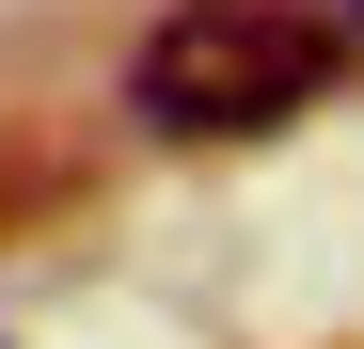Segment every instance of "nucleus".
<instances>
[{
    "label": "nucleus",
    "instance_id": "1",
    "mask_svg": "<svg viewBox=\"0 0 364 349\" xmlns=\"http://www.w3.org/2000/svg\"><path fill=\"white\" fill-rule=\"evenodd\" d=\"M333 64H348V48H333L317 0H174V16L143 32L127 95H143V127H174V143H254V127H285V111H317Z\"/></svg>",
    "mask_w": 364,
    "mask_h": 349
},
{
    "label": "nucleus",
    "instance_id": "2",
    "mask_svg": "<svg viewBox=\"0 0 364 349\" xmlns=\"http://www.w3.org/2000/svg\"><path fill=\"white\" fill-rule=\"evenodd\" d=\"M317 16H333V48H348V64H364V0H317Z\"/></svg>",
    "mask_w": 364,
    "mask_h": 349
}]
</instances>
